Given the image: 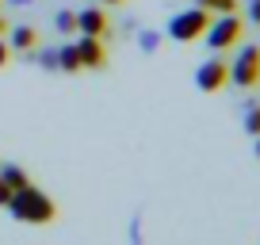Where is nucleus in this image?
<instances>
[{
	"mask_svg": "<svg viewBox=\"0 0 260 245\" xmlns=\"http://www.w3.org/2000/svg\"><path fill=\"white\" fill-rule=\"evenodd\" d=\"M8 211H12V219L31 222V226H46V222L57 219V203L46 196V192H39L35 184H27V188H16V192H12Z\"/></svg>",
	"mask_w": 260,
	"mask_h": 245,
	"instance_id": "obj_1",
	"label": "nucleus"
},
{
	"mask_svg": "<svg viewBox=\"0 0 260 245\" xmlns=\"http://www.w3.org/2000/svg\"><path fill=\"white\" fill-rule=\"evenodd\" d=\"M241 35H245V27H241V16H237V12H230V16H218V19H211V27L203 31V39H207V46H211V50L226 54V50H234L237 42H241Z\"/></svg>",
	"mask_w": 260,
	"mask_h": 245,
	"instance_id": "obj_2",
	"label": "nucleus"
},
{
	"mask_svg": "<svg viewBox=\"0 0 260 245\" xmlns=\"http://www.w3.org/2000/svg\"><path fill=\"white\" fill-rule=\"evenodd\" d=\"M207 27H211V12L195 4V8H187V12H180V16H172L169 39H172V42H195V39H203Z\"/></svg>",
	"mask_w": 260,
	"mask_h": 245,
	"instance_id": "obj_3",
	"label": "nucleus"
},
{
	"mask_svg": "<svg viewBox=\"0 0 260 245\" xmlns=\"http://www.w3.org/2000/svg\"><path fill=\"white\" fill-rule=\"evenodd\" d=\"M230 81H234L237 88H256L260 84V46H245L241 54L234 57Z\"/></svg>",
	"mask_w": 260,
	"mask_h": 245,
	"instance_id": "obj_4",
	"label": "nucleus"
},
{
	"mask_svg": "<svg viewBox=\"0 0 260 245\" xmlns=\"http://www.w3.org/2000/svg\"><path fill=\"white\" fill-rule=\"evenodd\" d=\"M195 84L203 92H222L230 84V66L222 62V57H211V62H203L199 66V73H195Z\"/></svg>",
	"mask_w": 260,
	"mask_h": 245,
	"instance_id": "obj_5",
	"label": "nucleus"
},
{
	"mask_svg": "<svg viewBox=\"0 0 260 245\" xmlns=\"http://www.w3.org/2000/svg\"><path fill=\"white\" fill-rule=\"evenodd\" d=\"M77 54H81V69H104V66H107V46H104V39L84 35V39L77 42Z\"/></svg>",
	"mask_w": 260,
	"mask_h": 245,
	"instance_id": "obj_6",
	"label": "nucleus"
},
{
	"mask_svg": "<svg viewBox=\"0 0 260 245\" xmlns=\"http://www.w3.org/2000/svg\"><path fill=\"white\" fill-rule=\"evenodd\" d=\"M77 31L92 35V39H104V35L111 31V19H107L104 8H84L81 16H77Z\"/></svg>",
	"mask_w": 260,
	"mask_h": 245,
	"instance_id": "obj_7",
	"label": "nucleus"
},
{
	"mask_svg": "<svg viewBox=\"0 0 260 245\" xmlns=\"http://www.w3.org/2000/svg\"><path fill=\"white\" fill-rule=\"evenodd\" d=\"M8 46L12 50H35V46H39V31H35V27H12Z\"/></svg>",
	"mask_w": 260,
	"mask_h": 245,
	"instance_id": "obj_8",
	"label": "nucleus"
},
{
	"mask_svg": "<svg viewBox=\"0 0 260 245\" xmlns=\"http://www.w3.org/2000/svg\"><path fill=\"white\" fill-rule=\"evenodd\" d=\"M0 176H4V184H8L12 192H16V188H27V184H31L27 169H19V165H0Z\"/></svg>",
	"mask_w": 260,
	"mask_h": 245,
	"instance_id": "obj_9",
	"label": "nucleus"
},
{
	"mask_svg": "<svg viewBox=\"0 0 260 245\" xmlns=\"http://www.w3.org/2000/svg\"><path fill=\"white\" fill-rule=\"evenodd\" d=\"M57 69H65V73H81V54H77V46H61V50H57Z\"/></svg>",
	"mask_w": 260,
	"mask_h": 245,
	"instance_id": "obj_10",
	"label": "nucleus"
},
{
	"mask_svg": "<svg viewBox=\"0 0 260 245\" xmlns=\"http://www.w3.org/2000/svg\"><path fill=\"white\" fill-rule=\"evenodd\" d=\"M199 8L218 12V16H230V12H237V0H199Z\"/></svg>",
	"mask_w": 260,
	"mask_h": 245,
	"instance_id": "obj_11",
	"label": "nucleus"
},
{
	"mask_svg": "<svg viewBox=\"0 0 260 245\" xmlns=\"http://www.w3.org/2000/svg\"><path fill=\"white\" fill-rule=\"evenodd\" d=\"M245 131H249L252 138L260 134V104H256V100H252V104H249V111H245Z\"/></svg>",
	"mask_w": 260,
	"mask_h": 245,
	"instance_id": "obj_12",
	"label": "nucleus"
},
{
	"mask_svg": "<svg viewBox=\"0 0 260 245\" xmlns=\"http://www.w3.org/2000/svg\"><path fill=\"white\" fill-rule=\"evenodd\" d=\"M54 23H57V31H61V35H73L77 31V12H57Z\"/></svg>",
	"mask_w": 260,
	"mask_h": 245,
	"instance_id": "obj_13",
	"label": "nucleus"
},
{
	"mask_svg": "<svg viewBox=\"0 0 260 245\" xmlns=\"http://www.w3.org/2000/svg\"><path fill=\"white\" fill-rule=\"evenodd\" d=\"M138 42H142V50H146V54H153V50H157V42H161V39H157L153 31H142V39H138Z\"/></svg>",
	"mask_w": 260,
	"mask_h": 245,
	"instance_id": "obj_14",
	"label": "nucleus"
},
{
	"mask_svg": "<svg viewBox=\"0 0 260 245\" xmlns=\"http://www.w3.org/2000/svg\"><path fill=\"white\" fill-rule=\"evenodd\" d=\"M39 62H42V66H46V69H57V50H50V54H42Z\"/></svg>",
	"mask_w": 260,
	"mask_h": 245,
	"instance_id": "obj_15",
	"label": "nucleus"
},
{
	"mask_svg": "<svg viewBox=\"0 0 260 245\" xmlns=\"http://www.w3.org/2000/svg\"><path fill=\"white\" fill-rule=\"evenodd\" d=\"M8 57H12V46H8V42H4V39H0V69L8 66Z\"/></svg>",
	"mask_w": 260,
	"mask_h": 245,
	"instance_id": "obj_16",
	"label": "nucleus"
},
{
	"mask_svg": "<svg viewBox=\"0 0 260 245\" xmlns=\"http://www.w3.org/2000/svg\"><path fill=\"white\" fill-rule=\"evenodd\" d=\"M8 199H12V188L4 184V176H0V207H8Z\"/></svg>",
	"mask_w": 260,
	"mask_h": 245,
	"instance_id": "obj_17",
	"label": "nucleus"
},
{
	"mask_svg": "<svg viewBox=\"0 0 260 245\" xmlns=\"http://www.w3.org/2000/svg\"><path fill=\"white\" fill-rule=\"evenodd\" d=\"M249 19L260 27V0H252V4H249Z\"/></svg>",
	"mask_w": 260,
	"mask_h": 245,
	"instance_id": "obj_18",
	"label": "nucleus"
},
{
	"mask_svg": "<svg viewBox=\"0 0 260 245\" xmlns=\"http://www.w3.org/2000/svg\"><path fill=\"white\" fill-rule=\"evenodd\" d=\"M256 157H260V134H256Z\"/></svg>",
	"mask_w": 260,
	"mask_h": 245,
	"instance_id": "obj_19",
	"label": "nucleus"
},
{
	"mask_svg": "<svg viewBox=\"0 0 260 245\" xmlns=\"http://www.w3.org/2000/svg\"><path fill=\"white\" fill-rule=\"evenodd\" d=\"M4 27H8V23H4V19H0V35H4Z\"/></svg>",
	"mask_w": 260,
	"mask_h": 245,
	"instance_id": "obj_20",
	"label": "nucleus"
},
{
	"mask_svg": "<svg viewBox=\"0 0 260 245\" xmlns=\"http://www.w3.org/2000/svg\"><path fill=\"white\" fill-rule=\"evenodd\" d=\"M104 4H122V0H104Z\"/></svg>",
	"mask_w": 260,
	"mask_h": 245,
	"instance_id": "obj_21",
	"label": "nucleus"
},
{
	"mask_svg": "<svg viewBox=\"0 0 260 245\" xmlns=\"http://www.w3.org/2000/svg\"><path fill=\"white\" fill-rule=\"evenodd\" d=\"M16 4H31V0H16Z\"/></svg>",
	"mask_w": 260,
	"mask_h": 245,
	"instance_id": "obj_22",
	"label": "nucleus"
}]
</instances>
